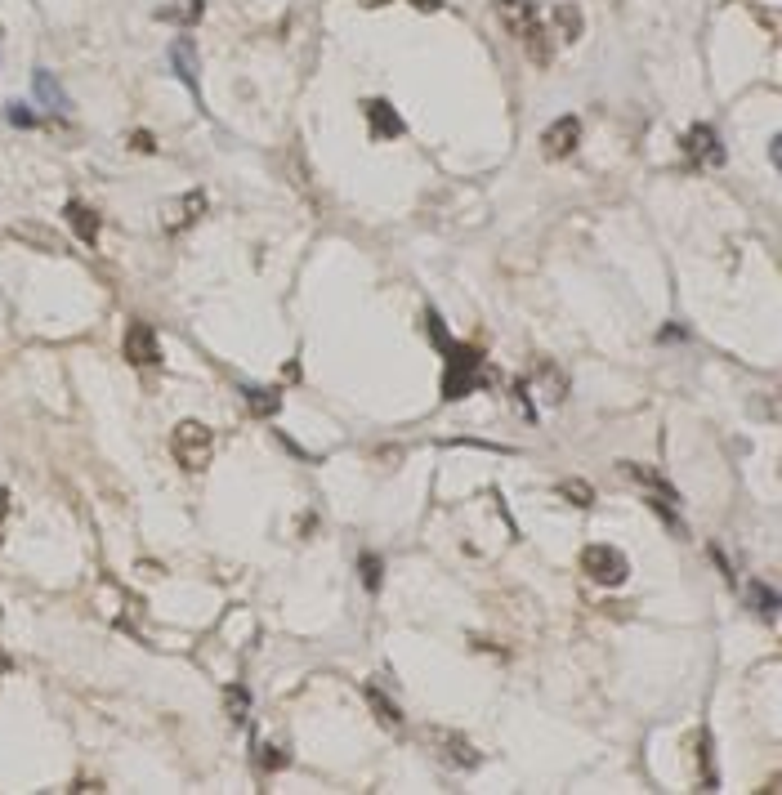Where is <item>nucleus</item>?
<instances>
[{"mask_svg": "<svg viewBox=\"0 0 782 795\" xmlns=\"http://www.w3.org/2000/svg\"><path fill=\"white\" fill-rule=\"evenodd\" d=\"M9 233H14V237H23V242H32V246L41 242L50 255H63V251H68V246H63V237H59V233H50V228H45V224H14V228H9Z\"/></svg>", "mask_w": 782, "mask_h": 795, "instance_id": "dca6fc26", "label": "nucleus"}, {"mask_svg": "<svg viewBox=\"0 0 782 795\" xmlns=\"http://www.w3.org/2000/svg\"><path fill=\"white\" fill-rule=\"evenodd\" d=\"M206 14V0H170V5L157 9L161 23H179V27H197Z\"/></svg>", "mask_w": 782, "mask_h": 795, "instance_id": "2eb2a0df", "label": "nucleus"}, {"mask_svg": "<svg viewBox=\"0 0 782 795\" xmlns=\"http://www.w3.org/2000/svg\"><path fill=\"white\" fill-rule=\"evenodd\" d=\"M170 452H175V461L184 465L188 474H202L215 456V434L202 420H179L175 434H170Z\"/></svg>", "mask_w": 782, "mask_h": 795, "instance_id": "20e7f679", "label": "nucleus"}, {"mask_svg": "<svg viewBox=\"0 0 782 795\" xmlns=\"http://www.w3.org/2000/svg\"><path fill=\"white\" fill-rule=\"evenodd\" d=\"M5 519H9V492H0V532H5Z\"/></svg>", "mask_w": 782, "mask_h": 795, "instance_id": "cd10ccee", "label": "nucleus"}, {"mask_svg": "<svg viewBox=\"0 0 782 795\" xmlns=\"http://www.w3.org/2000/svg\"><path fill=\"white\" fill-rule=\"evenodd\" d=\"M555 27H559V41L572 45V41H581V32H586V18H581L577 5H559L555 9Z\"/></svg>", "mask_w": 782, "mask_h": 795, "instance_id": "f3484780", "label": "nucleus"}, {"mask_svg": "<svg viewBox=\"0 0 782 795\" xmlns=\"http://www.w3.org/2000/svg\"><path fill=\"white\" fill-rule=\"evenodd\" d=\"M246 706H251L246 688H242V684H233V688H228V711H233V720H237V724L246 720Z\"/></svg>", "mask_w": 782, "mask_h": 795, "instance_id": "5701e85b", "label": "nucleus"}, {"mask_svg": "<svg viewBox=\"0 0 782 795\" xmlns=\"http://www.w3.org/2000/svg\"><path fill=\"white\" fill-rule=\"evenodd\" d=\"M362 112H367V126H371V139L376 143H389V139H403V117L394 112V103L389 99H367L362 103Z\"/></svg>", "mask_w": 782, "mask_h": 795, "instance_id": "9b49d317", "label": "nucleus"}, {"mask_svg": "<svg viewBox=\"0 0 782 795\" xmlns=\"http://www.w3.org/2000/svg\"><path fill=\"white\" fill-rule=\"evenodd\" d=\"M362 9H380V5H394V0H358ZM416 9H438V0H412Z\"/></svg>", "mask_w": 782, "mask_h": 795, "instance_id": "bb28decb", "label": "nucleus"}, {"mask_svg": "<svg viewBox=\"0 0 782 795\" xmlns=\"http://www.w3.org/2000/svg\"><path fill=\"white\" fill-rule=\"evenodd\" d=\"M367 702H371V711H376V720L385 724V729H398V724H403V711H398V706L389 702L380 688H367Z\"/></svg>", "mask_w": 782, "mask_h": 795, "instance_id": "6ab92c4d", "label": "nucleus"}, {"mask_svg": "<svg viewBox=\"0 0 782 795\" xmlns=\"http://www.w3.org/2000/svg\"><path fill=\"white\" fill-rule=\"evenodd\" d=\"M680 148H684V161H689L693 170L724 166V143H720V134H715L711 126H689V134L680 139Z\"/></svg>", "mask_w": 782, "mask_h": 795, "instance_id": "0eeeda50", "label": "nucleus"}, {"mask_svg": "<svg viewBox=\"0 0 782 795\" xmlns=\"http://www.w3.org/2000/svg\"><path fill=\"white\" fill-rule=\"evenodd\" d=\"M362 581H367V590H380V559H362Z\"/></svg>", "mask_w": 782, "mask_h": 795, "instance_id": "393cba45", "label": "nucleus"}, {"mask_svg": "<svg viewBox=\"0 0 782 795\" xmlns=\"http://www.w3.org/2000/svg\"><path fill=\"white\" fill-rule=\"evenodd\" d=\"M747 599L756 603V612H760L765 621H778V595L765 586V581H751V586H747Z\"/></svg>", "mask_w": 782, "mask_h": 795, "instance_id": "aec40b11", "label": "nucleus"}, {"mask_svg": "<svg viewBox=\"0 0 782 795\" xmlns=\"http://www.w3.org/2000/svg\"><path fill=\"white\" fill-rule=\"evenodd\" d=\"M581 572H586L595 586H622L631 577V563L617 545H586L581 550Z\"/></svg>", "mask_w": 782, "mask_h": 795, "instance_id": "39448f33", "label": "nucleus"}, {"mask_svg": "<svg viewBox=\"0 0 782 795\" xmlns=\"http://www.w3.org/2000/svg\"><path fill=\"white\" fill-rule=\"evenodd\" d=\"M9 121H14L18 130H32V126H41V121L27 112V103H9Z\"/></svg>", "mask_w": 782, "mask_h": 795, "instance_id": "b1692460", "label": "nucleus"}, {"mask_svg": "<svg viewBox=\"0 0 782 795\" xmlns=\"http://www.w3.org/2000/svg\"><path fill=\"white\" fill-rule=\"evenodd\" d=\"M622 474L631 478V483L644 492V501L657 510V519H662L671 532H680V536H684V519H680V492H675V487L666 483L662 474H653V469H644V465H635V461H622Z\"/></svg>", "mask_w": 782, "mask_h": 795, "instance_id": "7ed1b4c3", "label": "nucleus"}, {"mask_svg": "<svg viewBox=\"0 0 782 795\" xmlns=\"http://www.w3.org/2000/svg\"><path fill=\"white\" fill-rule=\"evenodd\" d=\"M126 362L130 367H161V340L148 322H130L126 331Z\"/></svg>", "mask_w": 782, "mask_h": 795, "instance_id": "6e6552de", "label": "nucleus"}, {"mask_svg": "<svg viewBox=\"0 0 782 795\" xmlns=\"http://www.w3.org/2000/svg\"><path fill=\"white\" fill-rule=\"evenodd\" d=\"M246 407H251V416L269 420V416H278V411H282V394H278V389H246Z\"/></svg>", "mask_w": 782, "mask_h": 795, "instance_id": "a211bd4d", "label": "nucleus"}, {"mask_svg": "<svg viewBox=\"0 0 782 795\" xmlns=\"http://www.w3.org/2000/svg\"><path fill=\"white\" fill-rule=\"evenodd\" d=\"M559 496H564V501H572V505H581V510H586V505H595V492H590V483H581V478H568V483H559Z\"/></svg>", "mask_w": 782, "mask_h": 795, "instance_id": "412c9836", "label": "nucleus"}, {"mask_svg": "<svg viewBox=\"0 0 782 795\" xmlns=\"http://www.w3.org/2000/svg\"><path fill=\"white\" fill-rule=\"evenodd\" d=\"M63 215H68L72 233L81 237L85 246H94V242H99V228H103L99 210H90V206H85V201H68V206H63Z\"/></svg>", "mask_w": 782, "mask_h": 795, "instance_id": "ddd939ff", "label": "nucleus"}, {"mask_svg": "<svg viewBox=\"0 0 782 795\" xmlns=\"http://www.w3.org/2000/svg\"><path fill=\"white\" fill-rule=\"evenodd\" d=\"M32 90H36V99H41L45 108L54 112V117H63V112H68V94H63V85L54 81V72L36 67V72H32Z\"/></svg>", "mask_w": 782, "mask_h": 795, "instance_id": "4468645a", "label": "nucleus"}, {"mask_svg": "<svg viewBox=\"0 0 782 795\" xmlns=\"http://www.w3.org/2000/svg\"><path fill=\"white\" fill-rule=\"evenodd\" d=\"M202 215H206V193H188V197L161 206V228H166V233H184V228H193Z\"/></svg>", "mask_w": 782, "mask_h": 795, "instance_id": "9d476101", "label": "nucleus"}, {"mask_svg": "<svg viewBox=\"0 0 782 795\" xmlns=\"http://www.w3.org/2000/svg\"><path fill=\"white\" fill-rule=\"evenodd\" d=\"M425 331H429V340L443 349V402H461L465 394H474L479 385L492 380L483 353L474 349V344H456L452 335L443 331V318H438L434 309L425 313Z\"/></svg>", "mask_w": 782, "mask_h": 795, "instance_id": "f257e3e1", "label": "nucleus"}, {"mask_svg": "<svg viewBox=\"0 0 782 795\" xmlns=\"http://www.w3.org/2000/svg\"><path fill=\"white\" fill-rule=\"evenodd\" d=\"M170 67H175V76L188 85L193 94H202V72H197V50L188 36H179L175 45H170Z\"/></svg>", "mask_w": 782, "mask_h": 795, "instance_id": "f8f14e48", "label": "nucleus"}, {"mask_svg": "<svg viewBox=\"0 0 782 795\" xmlns=\"http://www.w3.org/2000/svg\"><path fill=\"white\" fill-rule=\"evenodd\" d=\"M425 746L434 751V760H443L447 769H479L483 755L474 751V742L465 733L452 729H425Z\"/></svg>", "mask_w": 782, "mask_h": 795, "instance_id": "423d86ee", "label": "nucleus"}, {"mask_svg": "<svg viewBox=\"0 0 782 795\" xmlns=\"http://www.w3.org/2000/svg\"><path fill=\"white\" fill-rule=\"evenodd\" d=\"M130 148H135V152H157V143H152L148 130H135V134H130Z\"/></svg>", "mask_w": 782, "mask_h": 795, "instance_id": "a878e982", "label": "nucleus"}, {"mask_svg": "<svg viewBox=\"0 0 782 795\" xmlns=\"http://www.w3.org/2000/svg\"><path fill=\"white\" fill-rule=\"evenodd\" d=\"M497 18L514 41L528 45V54L537 63H550V45H546V27H541L537 0H497Z\"/></svg>", "mask_w": 782, "mask_h": 795, "instance_id": "f03ea898", "label": "nucleus"}, {"mask_svg": "<svg viewBox=\"0 0 782 795\" xmlns=\"http://www.w3.org/2000/svg\"><path fill=\"white\" fill-rule=\"evenodd\" d=\"M577 139H581V121L577 117H559L550 121L546 134H541V152H546L550 161H564L577 152Z\"/></svg>", "mask_w": 782, "mask_h": 795, "instance_id": "1a4fd4ad", "label": "nucleus"}, {"mask_svg": "<svg viewBox=\"0 0 782 795\" xmlns=\"http://www.w3.org/2000/svg\"><path fill=\"white\" fill-rule=\"evenodd\" d=\"M291 764V751H282V746H260V769H286Z\"/></svg>", "mask_w": 782, "mask_h": 795, "instance_id": "4be33fe9", "label": "nucleus"}]
</instances>
